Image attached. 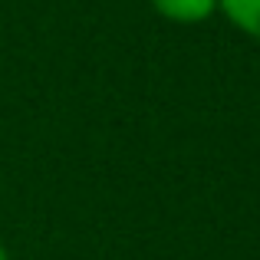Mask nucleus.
<instances>
[{
	"label": "nucleus",
	"mask_w": 260,
	"mask_h": 260,
	"mask_svg": "<svg viewBox=\"0 0 260 260\" xmlns=\"http://www.w3.org/2000/svg\"><path fill=\"white\" fill-rule=\"evenodd\" d=\"M152 7L172 23H201L217 10V0H152Z\"/></svg>",
	"instance_id": "f257e3e1"
},
{
	"label": "nucleus",
	"mask_w": 260,
	"mask_h": 260,
	"mask_svg": "<svg viewBox=\"0 0 260 260\" xmlns=\"http://www.w3.org/2000/svg\"><path fill=\"white\" fill-rule=\"evenodd\" d=\"M217 10L241 33L260 40V0H217Z\"/></svg>",
	"instance_id": "f03ea898"
},
{
	"label": "nucleus",
	"mask_w": 260,
	"mask_h": 260,
	"mask_svg": "<svg viewBox=\"0 0 260 260\" xmlns=\"http://www.w3.org/2000/svg\"><path fill=\"white\" fill-rule=\"evenodd\" d=\"M0 260H10V254H7V247L0 244Z\"/></svg>",
	"instance_id": "7ed1b4c3"
}]
</instances>
